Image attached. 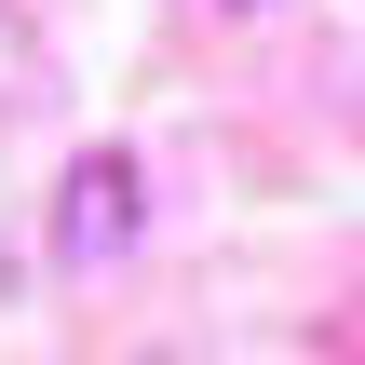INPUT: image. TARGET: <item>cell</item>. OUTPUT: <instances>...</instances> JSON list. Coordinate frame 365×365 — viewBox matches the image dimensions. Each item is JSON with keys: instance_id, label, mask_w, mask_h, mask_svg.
<instances>
[{"instance_id": "6da1fadb", "label": "cell", "mask_w": 365, "mask_h": 365, "mask_svg": "<svg viewBox=\"0 0 365 365\" xmlns=\"http://www.w3.org/2000/svg\"><path fill=\"white\" fill-rule=\"evenodd\" d=\"M122 244H135V163H122V149H81L68 190H54V257H68V271H108Z\"/></svg>"}]
</instances>
